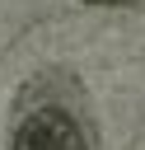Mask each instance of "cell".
<instances>
[{
  "label": "cell",
  "instance_id": "6da1fadb",
  "mask_svg": "<svg viewBox=\"0 0 145 150\" xmlns=\"http://www.w3.org/2000/svg\"><path fill=\"white\" fill-rule=\"evenodd\" d=\"M9 150H94L89 145V127L80 122L75 108L65 103H33L23 98V112L14 122Z\"/></svg>",
  "mask_w": 145,
  "mask_h": 150
},
{
  "label": "cell",
  "instance_id": "7a4b0ae2",
  "mask_svg": "<svg viewBox=\"0 0 145 150\" xmlns=\"http://www.w3.org/2000/svg\"><path fill=\"white\" fill-rule=\"evenodd\" d=\"M84 5H108V9H145V0H84Z\"/></svg>",
  "mask_w": 145,
  "mask_h": 150
}]
</instances>
